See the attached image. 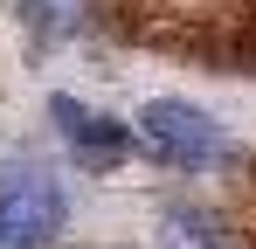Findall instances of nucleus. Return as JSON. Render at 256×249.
Wrapping results in <instances>:
<instances>
[{
  "instance_id": "obj_4",
  "label": "nucleus",
  "mask_w": 256,
  "mask_h": 249,
  "mask_svg": "<svg viewBox=\"0 0 256 249\" xmlns=\"http://www.w3.org/2000/svg\"><path fill=\"white\" fill-rule=\"evenodd\" d=\"M160 249H222V236H214L201 214H173L166 236H160Z\"/></svg>"
},
{
  "instance_id": "obj_3",
  "label": "nucleus",
  "mask_w": 256,
  "mask_h": 249,
  "mask_svg": "<svg viewBox=\"0 0 256 249\" xmlns=\"http://www.w3.org/2000/svg\"><path fill=\"white\" fill-rule=\"evenodd\" d=\"M48 111H56V132L70 138L76 160H97V166H118V160H125V132L104 118V111H84L76 97H56Z\"/></svg>"
},
{
  "instance_id": "obj_2",
  "label": "nucleus",
  "mask_w": 256,
  "mask_h": 249,
  "mask_svg": "<svg viewBox=\"0 0 256 249\" xmlns=\"http://www.w3.org/2000/svg\"><path fill=\"white\" fill-rule=\"evenodd\" d=\"M138 146L152 152L160 166H208L222 152V132H214L208 111H194V104H146L138 111Z\"/></svg>"
},
{
  "instance_id": "obj_1",
  "label": "nucleus",
  "mask_w": 256,
  "mask_h": 249,
  "mask_svg": "<svg viewBox=\"0 0 256 249\" xmlns=\"http://www.w3.org/2000/svg\"><path fill=\"white\" fill-rule=\"evenodd\" d=\"M62 228V187L48 166H0V249H48Z\"/></svg>"
}]
</instances>
